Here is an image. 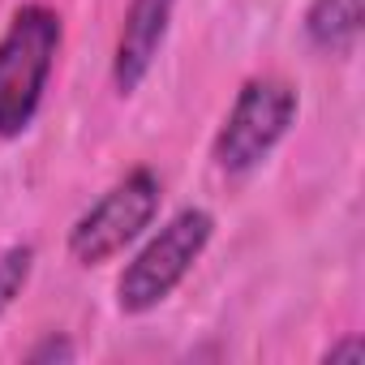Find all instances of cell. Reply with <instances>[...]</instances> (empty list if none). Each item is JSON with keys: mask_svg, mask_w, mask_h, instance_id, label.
<instances>
[{"mask_svg": "<svg viewBox=\"0 0 365 365\" xmlns=\"http://www.w3.org/2000/svg\"><path fill=\"white\" fill-rule=\"evenodd\" d=\"M65 43V22L52 5H18L0 35V142L22 138L48 95L56 56Z\"/></svg>", "mask_w": 365, "mask_h": 365, "instance_id": "1", "label": "cell"}, {"mask_svg": "<svg viewBox=\"0 0 365 365\" xmlns=\"http://www.w3.org/2000/svg\"><path fill=\"white\" fill-rule=\"evenodd\" d=\"M215 237V215L207 207H180L116 275V309L142 318L159 309L194 271Z\"/></svg>", "mask_w": 365, "mask_h": 365, "instance_id": "2", "label": "cell"}, {"mask_svg": "<svg viewBox=\"0 0 365 365\" xmlns=\"http://www.w3.org/2000/svg\"><path fill=\"white\" fill-rule=\"evenodd\" d=\"M297 112H301V95L288 78H279V73L250 78L237 91V99L211 142L215 168L232 180L258 172L271 159V150L288 138V129L297 125Z\"/></svg>", "mask_w": 365, "mask_h": 365, "instance_id": "3", "label": "cell"}, {"mask_svg": "<svg viewBox=\"0 0 365 365\" xmlns=\"http://www.w3.org/2000/svg\"><path fill=\"white\" fill-rule=\"evenodd\" d=\"M163 202V180L155 168H133L125 172L108 194H99L73 224H69V258L78 267H103L125 245H133L159 215Z\"/></svg>", "mask_w": 365, "mask_h": 365, "instance_id": "4", "label": "cell"}, {"mask_svg": "<svg viewBox=\"0 0 365 365\" xmlns=\"http://www.w3.org/2000/svg\"><path fill=\"white\" fill-rule=\"evenodd\" d=\"M172 14H176V0H129L120 31H116V48H112L116 95H133L146 82V73H150V65L163 52V39L172 31Z\"/></svg>", "mask_w": 365, "mask_h": 365, "instance_id": "5", "label": "cell"}, {"mask_svg": "<svg viewBox=\"0 0 365 365\" xmlns=\"http://www.w3.org/2000/svg\"><path fill=\"white\" fill-rule=\"evenodd\" d=\"M361 0H309V9L301 18L305 43L327 52V56H348L361 39Z\"/></svg>", "mask_w": 365, "mask_h": 365, "instance_id": "6", "label": "cell"}, {"mask_svg": "<svg viewBox=\"0 0 365 365\" xmlns=\"http://www.w3.org/2000/svg\"><path fill=\"white\" fill-rule=\"evenodd\" d=\"M35 245L31 241H18L9 250H0V318L14 309V301L26 292L31 275H35Z\"/></svg>", "mask_w": 365, "mask_h": 365, "instance_id": "7", "label": "cell"}, {"mask_svg": "<svg viewBox=\"0 0 365 365\" xmlns=\"http://www.w3.org/2000/svg\"><path fill=\"white\" fill-rule=\"evenodd\" d=\"M26 361L31 365H69V361H78V344L65 331H48L39 344L26 348Z\"/></svg>", "mask_w": 365, "mask_h": 365, "instance_id": "8", "label": "cell"}, {"mask_svg": "<svg viewBox=\"0 0 365 365\" xmlns=\"http://www.w3.org/2000/svg\"><path fill=\"white\" fill-rule=\"evenodd\" d=\"M322 361H327V365H361V361H365V339H361V335H344L339 344H331V348L322 352Z\"/></svg>", "mask_w": 365, "mask_h": 365, "instance_id": "9", "label": "cell"}]
</instances>
